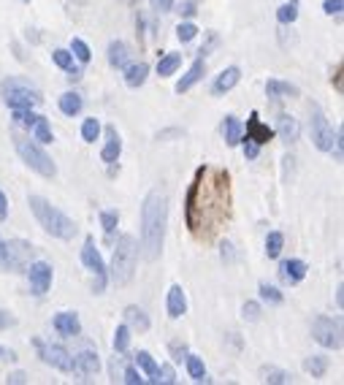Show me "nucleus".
<instances>
[{"label": "nucleus", "instance_id": "f257e3e1", "mask_svg": "<svg viewBox=\"0 0 344 385\" xmlns=\"http://www.w3.org/2000/svg\"><path fill=\"white\" fill-rule=\"evenodd\" d=\"M165 225H168V196L163 190H150L141 203V252L147 261L160 258Z\"/></svg>", "mask_w": 344, "mask_h": 385}, {"label": "nucleus", "instance_id": "f03ea898", "mask_svg": "<svg viewBox=\"0 0 344 385\" xmlns=\"http://www.w3.org/2000/svg\"><path fill=\"white\" fill-rule=\"evenodd\" d=\"M28 203H30V212L35 215L38 225H41L49 236H55V239H65V242L76 236L74 220L65 215V212H60L57 206H52L46 199H41V196H30Z\"/></svg>", "mask_w": 344, "mask_h": 385}, {"label": "nucleus", "instance_id": "7ed1b4c3", "mask_svg": "<svg viewBox=\"0 0 344 385\" xmlns=\"http://www.w3.org/2000/svg\"><path fill=\"white\" fill-rule=\"evenodd\" d=\"M135 261H138V245L131 233H122L114 245V258H111V282L128 285L135 274Z\"/></svg>", "mask_w": 344, "mask_h": 385}, {"label": "nucleus", "instance_id": "20e7f679", "mask_svg": "<svg viewBox=\"0 0 344 385\" xmlns=\"http://www.w3.org/2000/svg\"><path fill=\"white\" fill-rule=\"evenodd\" d=\"M14 147L16 152H19V157L25 160V166H30L35 174H41V177H46V179H52V177H57V166H55V160L46 155V150L38 144V141L28 139V136H19V133H14Z\"/></svg>", "mask_w": 344, "mask_h": 385}, {"label": "nucleus", "instance_id": "39448f33", "mask_svg": "<svg viewBox=\"0 0 344 385\" xmlns=\"http://www.w3.org/2000/svg\"><path fill=\"white\" fill-rule=\"evenodd\" d=\"M309 130H312V144L320 152H331L333 147V128H331L326 111L320 108V104H309Z\"/></svg>", "mask_w": 344, "mask_h": 385}, {"label": "nucleus", "instance_id": "423d86ee", "mask_svg": "<svg viewBox=\"0 0 344 385\" xmlns=\"http://www.w3.org/2000/svg\"><path fill=\"white\" fill-rule=\"evenodd\" d=\"M312 337L317 345H323L328 350H339L342 347V323L328 315H320L312 323Z\"/></svg>", "mask_w": 344, "mask_h": 385}, {"label": "nucleus", "instance_id": "0eeeda50", "mask_svg": "<svg viewBox=\"0 0 344 385\" xmlns=\"http://www.w3.org/2000/svg\"><path fill=\"white\" fill-rule=\"evenodd\" d=\"M33 345H35V350H38V355H41V361H44L46 367L60 372H76L74 355L68 353L65 347H60V345H46L41 339H33Z\"/></svg>", "mask_w": 344, "mask_h": 385}, {"label": "nucleus", "instance_id": "6e6552de", "mask_svg": "<svg viewBox=\"0 0 344 385\" xmlns=\"http://www.w3.org/2000/svg\"><path fill=\"white\" fill-rule=\"evenodd\" d=\"M33 258H35V247L30 242H25V239L6 242V269L9 272H25Z\"/></svg>", "mask_w": 344, "mask_h": 385}, {"label": "nucleus", "instance_id": "1a4fd4ad", "mask_svg": "<svg viewBox=\"0 0 344 385\" xmlns=\"http://www.w3.org/2000/svg\"><path fill=\"white\" fill-rule=\"evenodd\" d=\"M82 263L95 274V293H104L106 282H109V274H106V263H104V258H101V252H98L92 236L84 239V247H82Z\"/></svg>", "mask_w": 344, "mask_h": 385}, {"label": "nucleus", "instance_id": "9d476101", "mask_svg": "<svg viewBox=\"0 0 344 385\" xmlns=\"http://www.w3.org/2000/svg\"><path fill=\"white\" fill-rule=\"evenodd\" d=\"M28 277H30V291L35 293V296H44L49 288H52V266L46 261H30L28 263Z\"/></svg>", "mask_w": 344, "mask_h": 385}, {"label": "nucleus", "instance_id": "9b49d317", "mask_svg": "<svg viewBox=\"0 0 344 385\" xmlns=\"http://www.w3.org/2000/svg\"><path fill=\"white\" fill-rule=\"evenodd\" d=\"M55 331L60 334V337H79L82 334V320H79V315L76 312H60V315H55Z\"/></svg>", "mask_w": 344, "mask_h": 385}, {"label": "nucleus", "instance_id": "f8f14e48", "mask_svg": "<svg viewBox=\"0 0 344 385\" xmlns=\"http://www.w3.org/2000/svg\"><path fill=\"white\" fill-rule=\"evenodd\" d=\"M120 152H122L120 133H117L114 125H109V128H106V144H104V152H101V160L109 163V166H114V163L120 160Z\"/></svg>", "mask_w": 344, "mask_h": 385}, {"label": "nucleus", "instance_id": "ddd939ff", "mask_svg": "<svg viewBox=\"0 0 344 385\" xmlns=\"http://www.w3.org/2000/svg\"><path fill=\"white\" fill-rule=\"evenodd\" d=\"M3 101L9 104V108H33L44 98H41V93H33V90H11V93L3 95Z\"/></svg>", "mask_w": 344, "mask_h": 385}, {"label": "nucleus", "instance_id": "4468645a", "mask_svg": "<svg viewBox=\"0 0 344 385\" xmlns=\"http://www.w3.org/2000/svg\"><path fill=\"white\" fill-rule=\"evenodd\" d=\"M279 277L287 285H299L301 279L306 277V263L299 261V258H290V261L279 263Z\"/></svg>", "mask_w": 344, "mask_h": 385}, {"label": "nucleus", "instance_id": "2eb2a0df", "mask_svg": "<svg viewBox=\"0 0 344 385\" xmlns=\"http://www.w3.org/2000/svg\"><path fill=\"white\" fill-rule=\"evenodd\" d=\"M241 79V71L236 68V65H231V68H225L220 77L214 79V84H211V95H225L231 93L236 84H239Z\"/></svg>", "mask_w": 344, "mask_h": 385}, {"label": "nucleus", "instance_id": "dca6fc26", "mask_svg": "<svg viewBox=\"0 0 344 385\" xmlns=\"http://www.w3.org/2000/svg\"><path fill=\"white\" fill-rule=\"evenodd\" d=\"M247 139L255 141V144H269V141L274 139V130H271L269 125L260 123L257 111L250 114V123H247Z\"/></svg>", "mask_w": 344, "mask_h": 385}, {"label": "nucleus", "instance_id": "f3484780", "mask_svg": "<svg viewBox=\"0 0 344 385\" xmlns=\"http://www.w3.org/2000/svg\"><path fill=\"white\" fill-rule=\"evenodd\" d=\"M165 309H168V318L179 320L182 315L187 312V296L182 291V285H171L168 291V301H165Z\"/></svg>", "mask_w": 344, "mask_h": 385}, {"label": "nucleus", "instance_id": "a211bd4d", "mask_svg": "<svg viewBox=\"0 0 344 385\" xmlns=\"http://www.w3.org/2000/svg\"><path fill=\"white\" fill-rule=\"evenodd\" d=\"M277 133H279V139L287 141V144H293V141H299L301 136V125L296 117H290V114H279L277 117Z\"/></svg>", "mask_w": 344, "mask_h": 385}, {"label": "nucleus", "instance_id": "6ab92c4d", "mask_svg": "<svg viewBox=\"0 0 344 385\" xmlns=\"http://www.w3.org/2000/svg\"><path fill=\"white\" fill-rule=\"evenodd\" d=\"M204 71H206V60H204V57H198V60L190 65V71L177 82V93H187L190 87H195V84L204 79Z\"/></svg>", "mask_w": 344, "mask_h": 385}, {"label": "nucleus", "instance_id": "aec40b11", "mask_svg": "<svg viewBox=\"0 0 344 385\" xmlns=\"http://www.w3.org/2000/svg\"><path fill=\"white\" fill-rule=\"evenodd\" d=\"M131 57H133V52H131V47H128L125 41H111V44H109V62H111L114 68L125 71V68L131 65Z\"/></svg>", "mask_w": 344, "mask_h": 385}, {"label": "nucleus", "instance_id": "412c9836", "mask_svg": "<svg viewBox=\"0 0 344 385\" xmlns=\"http://www.w3.org/2000/svg\"><path fill=\"white\" fill-rule=\"evenodd\" d=\"M266 95L271 101H279V98H299V87L290 84V82H282V79H269L266 82Z\"/></svg>", "mask_w": 344, "mask_h": 385}, {"label": "nucleus", "instance_id": "4be33fe9", "mask_svg": "<svg viewBox=\"0 0 344 385\" xmlns=\"http://www.w3.org/2000/svg\"><path fill=\"white\" fill-rule=\"evenodd\" d=\"M74 364L76 372H82V374H98V369H101V358L95 350H79L74 355Z\"/></svg>", "mask_w": 344, "mask_h": 385}, {"label": "nucleus", "instance_id": "5701e85b", "mask_svg": "<svg viewBox=\"0 0 344 385\" xmlns=\"http://www.w3.org/2000/svg\"><path fill=\"white\" fill-rule=\"evenodd\" d=\"M147 77H150V65L147 62H131L128 68H125V84L128 87H141L144 82H147Z\"/></svg>", "mask_w": 344, "mask_h": 385}, {"label": "nucleus", "instance_id": "b1692460", "mask_svg": "<svg viewBox=\"0 0 344 385\" xmlns=\"http://www.w3.org/2000/svg\"><path fill=\"white\" fill-rule=\"evenodd\" d=\"M125 323L131 325V328H135V331H150V325H152L147 312L141 307H135V304L125 307Z\"/></svg>", "mask_w": 344, "mask_h": 385}, {"label": "nucleus", "instance_id": "393cba45", "mask_svg": "<svg viewBox=\"0 0 344 385\" xmlns=\"http://www.w3.org/2000/svg\"><path fill=\"white\" fill-rule=\"evenodd\" d=\"M223 136H225V144L228 147H236L241 144V136H244V130H241V123L233 117V114H228L223 123Z\"/></svg>", "mask_w": 344, "mask_h": 385}, {"label": "nucleus", "instance_id": "a878e982", "mask_svg": "<svg viewBox=\"0 0 344 385\" xmlns=\"http://www.w3.org/2000/svg\"><path fill=\"white\" fill-rule=\"evenodd\" d=\"M82 106H84V101H82V95L79 93L60 95V111L65 114V117H76V114L82 111Z\"/></svg>", "mask_w": 344, "mask_h": 385}, {"label": "nucleus", "instance_id": "bb28decb", "mask_svg": "<svg viewBox=\"0 0 344 385\" xmlns=\"http://www.w3.org/2000/svg\"><path fill=\"white\" fill-rule=\"evenodd\" d=\"M184 364H187V372H190V377H193L195 383H209L206 367H204V361L198 355H184Z\"/></svg>", "mask_w": 344, "mask_h": 385}, {"label": "nucleus", "instance_id": "cd10ccee", "mask_svg": "<svg viewBox=\"0 0 344 385\" xmlns=\"http://www.w3.org/2000/svg\"><path fill=\"white\" fill-rule=\"evenodd\" d=\"M11 90H33V93H38V87L33 84L30 79H25V77H11L0 84V95L11 93Z\"/></svg>", "mask_w": 344, "mask_h": 385}, {"label": "nucleus", "instance_id": "c85d7f7f", "mask_svg": "<svg viewBox=\"0 0 344 385\" xmlns=\"http://www.w3.org/2000/svg\"><path fill=\"white\" fill-rule=\"evenodd\" d=\"M304 369L309 372L312 377H326V372H328V355H312V358H306Z\"/></svg>", "mask_w": 344, "mask_h": 385}, {"label": "nucleus", "instance_id": "c756f323", "mask_svg": "<svg viewBox=\"0 0 344 385\" xmlns=\"http://www.w3.org/2000/svg\"><path fill=\"white\" fill-rule=\"evenodd\" d=\"M179 65H182V55L179 52H171V55L160 57V62H157V74H160V77H171V74H177Z\"/></svg>", "mask_w": 344, "mask_h": 385}, {"label": "nucleus", "instance_id": "7c9ffc66", "mask_svg": "<svg viewBox=\"0 0 344 385\" xmlns=\"http://www.w3.org/2000/svg\"><path fill=\"white\" fill-rule=\"evenodd\" d=\"M30 136L38 141V144H52V141H55L52 128H49V123H46V117H38V123L30 128Z\"/></svg>", "mask_w": 344, "mask_h": 385}, {"label": "nucleus", "instance_id": "2f4dec72", "mask_svg": "<svg viewBox=\"0 0 344 385\" xmlns=\"http://www.w3.org/2000/svg\"><path fill=\"white\" fill-rule=\"evenodd\" d=\"M277 19H279V25H293L299 19V0H290V3L279 6L277 9Z\"/></svg>", "mask_w": 344, "mask_h": 385}, {"label": "nucleus", "instance_id": "473e14b6", "mask_svg": "<svg viewBox=\"0 0 344 385\" xmlns=\"http://www.w3.org/2000/svg\"><path fill=\"white\" fill-rule=\"evenodd\" d=\"M260 374H263V380L271 385H284V383H290V374L284 369H277V367H263L260 369Z\"/></svg>", "mask_w": 344, "mask_h": 385}, {"label": "nucleus", "instance_id": "72a5a7b5", "mask_svg": "<svg viewBox=\"0 0 344 385\" xmlns=\"http://www.w3.org/2000/svg\"><path fill=\"white\" fill-rule=\"evenodd\" d=\"M282 247H284V236L279 231H271L269 236H266V255H269V258H279Z\"/></svg>", "mask_w": 344, "mask_h": 385}, {"label": "nucleus", "instance_id": "f704fd0d", "mask_svg": "<svg viewBox=\"0 0 344 385\" xmlns=\"http://www.w3.org/2000/svg\"><path fill=\"white\" fill-rule=\"evenodd\" d=\"M131 347V325H117V331H114V350L117 353H125Z\"/></svg>", "mask_w": 344, "mask_h": 385}, {"label": "nucleus", "instance_id": "c9c22d12", "mask_svg": "<svg viewBox=\"0 0 344 385\" xmlns=\"http://www.w3.org/2000/svg\"><path fill=\"white\" fill-rule=\"evenodd\" d=\"M11 111H14V125H22V128H33L41 117V114H33V108H11Z\"/></svg>", "mask_w": 344, "mask_h": 385}, {"label": "nucleus", "instance_id": "e433bc0d", "mask_svg": "<svg viewBox=\"0 0 344 385\" xmlns=\"http://www.w3.org/2000/svg\"><path fill=\"white\" fill-rule=\"evenodd\" d=\"M135 364L150 374V380H155V374H157V364H155V358H152L147 350H138V353H135Z\"/></svg>", "mask_w": 344, "mask_h": 385}, {"label": "nucleus", "instance_id": "4c0bfd02", "mask_svg": "<svg viewBox=\"0 0 344 385\" xmlns=\"http://www.w3.org/2000/svg\"><path fill=\"white\" fill-rule=\"evenodd\" d=\"M257 293H260V298L269 301V304H282V293L277 291L274 285H269V282H260V285H257Z\"/></svg>", "mask_w": 344, "mask_h": 385}, {"label": "nucleus", "instance_id": "58836bf2", "mask_svg": "<svg viewBox=\"0 0 344 385\" xmlns=\"http://www.w3.org/2000/svg\"><path fill=\"white\" fill-rule=\"evenodd\" d=\"M101 136V123L95 120V117H90V120H84V125H82V139L87 141V144H92V141Z\"/></svg>", "mask_w": 344, "mask_h": 385}, {"label": "nucleus", "instance_id": "ea45409f", "mask_svg": "<svg viewBox=\"0 0 344 385\" xmlns=\"http://www.w3.org/2000/svg\"><path fill=\"white\" fill-rule=\"evenodd\" d=\"M52 60H55V65H60L62 71L74 68V55H71L68 49H55V52H52Z\"/></svg>", "mask_w": 344, "mask_h": 385}, {"label": "nucleus", "instance_id": "a19ab883", "mask_svg": "<svg viewBox=\"0 0 344 385\" xmlns=\"http://www.w3.org/2000/svg\"><path fill=\"white\" fill-rule=\"evenodd\" d=\"M117 223H120L117 212H101V225H104L106 236H111V233L117 231Z\"/></svg>", "mask_w": 344, "mask_h": 385}, {"label": "nucleus", "instance_id": "79ce46f5", "mask_svg": "<svg viewBox=\"0 0 344 385\" xmlns=\"http://www.w3.org/2000/svg\"><path fill=\"white\" fill-rule=\"evenodd\" d=\"M195 35H198V28H195L193 22H182L179 28H177V38H179L182 44H187V41H193Z\"/></svg>", "mask_w": 344, "mask_h": 385}, {"label": "nucleus", "instance_id": "37998d69", "mask_svg": "<svg viewBox=\"0 0 344 385\" xmlns=\"http://www.w3.org/2000/svg\"><path fill=\"white\" fill-rule=\"evenodd\" d=\"M71 49H74L71 55H76V57H79V60H82V62H90V60H92V52H90V47H87V44H84L82 38H74V44H71Z\"/></svg>", "mask_w": 344, "mask_h": 385}, {"label": "nucleus", "instance_id": "c03bdc74", "mask_svg": "<svg viewBox=\"0 0 344 385\" xmlns=\"http://www.w3.org/2000/svg\"><path fill=\"white\" fill-rule=\"evenodd\" d=\"M241 318L250 320V323L260 320V304H257V301H247V304L241 307Z\"/></svg>", "mask_w": 344, "mask_h": 385}, {"label": "nucleus", "instance_id": "a18cd8bd", "mask_svg": "<svg viewBox=\"0 0 344 385\" xmlns=\"http://www.w3.org/2000/svg\"><path fill=\"white\" fill-rule=\"evenodd\" d=\"M152 383L174 385V383H177V377H174V369H171L168 364H165V367H160V369H157V374H155V380H152Z\"/></svg>", "mask_w": 344, "mask_h": 385}, {"label": "nucleus", "instance_id": "49530a36", "mask_svg": "<svg viewBox=\"0 0 344 385\" xmlns=\"http://www.w3.org/2000/svg\"><path fill=\"white\" fill-rule=\"evenodd\" d=\"M220 258H223L228 266L236 263V252H233V245H231V242H223V245H220Z\"/></svg>", "mask_w": 344, "mask_h": 385}, {"label": "nucleus", "instance_id": "de8ad7c7", "mask_svg": "<svg viewBox=\"0 0 344 385\" xmlns=\"http://www.w3.org/2000/svg\"><path fill=\"white\" fill-rule=\"evenodd\" d=\"M122 380H125V383H131V385H141V383H144V377H141V374H138L133 367H125V372H122Z\"/></svg>", "mask_w": 344, "mask_h": 385}, {"label": "nucleus", "instance_id": "09e8293b", "mask_svg": "<svg viewBox=\"0 0 344 385\" xmlns=\"http://www.w3.org/2000/svg\"><path fill=\"white\" fill-rule=\"evenodd\" d=\"M342 9H344V0H326V3H323V11L328 16L342 14Z\"/></svg>", "mask_w": 344, "mask_h": 385}, {"label": "nucleus", "instance_id": "8fccbe9b", "mask_svg": "<svg viewBox=\"0 0 344 385\" xmlns=\"http://www.w3.org/2000/svg\"><path fill=\"white\" fill-rule=\"evenodd\" d=\"M241 141H244V155H247V160H255V157H257V152H260V144L244 139V136H241Z\"/></svg>", "mask_w": 344, "mask_h": 385}, {"label": "nucleus", "instance_id": "3c124183", "mask_svg": "<svg viewBox=\"0 0 344 385\" xmlns=\"http://www.w3.org/2000/svg\"><path fill=\"white\" fill-rule=\"evenodd\" d=\"M150 3L157 14H165V11H171V9H174V0H150Z\"/></svg>", "mask_w": 344, "mask_h": 385}, {"label": "nucleus", "instance_id": "603ef678", "mask_svg": "<svg viewBox=\"0 0 344 385\" xmlns=\"http://www.w3.org/2000/svg\"><path fill=\"white\" fill-rule=\"evenodd\" d=\"M11 325H16V318L9 315L6 309H0V331H3V328H11Z\"/></svg>", "mask_w": 344, "mask_h": 385}, {"label": "nucleus", "instance_id": "864d4df0", "mask_svg": "<svg viewBox=\"0 0 344 385\" xmlns=\"http://www.w3.org/2000/svg\"><path fill=\"white\" fill-rule=\"evenodd\" d=\"M195 11H198L195 0H184V3L179 6V14H182V16H195Z\"/></svg>", "mask_w": 344, "mask_h": 385}, {"label": "nucleus", "instance_id": "5fc2aeb1", "mask_svg": "<svg viewBox=\"0 0 344 385\" xmlns=\"http://www.w3.org/2000/svg\"><path fill=\"white\" fill-rule=\"evenodd\" d=\"M9 217V201H6V193L0 190V220H6Z\"/></svg>", "mask_w": 344, "mask_h": 385}, {"label": "nucleus", "instance_id": "6e6d98bb", "mask_svg": "<svg viewBox=\"0 0 344 385\" xmlns=\"http://www.w3.org/2000/svg\"><path fill=\"white\" fill-rule=\"evenodd\" d=\"M0 272H9L6 269V242L0 239Z\"/></svg>", "mask_w": 344, "mask_h": 385}, {"label": "nucleus", "instance_id": "4d7b16f0", "mask_svg": "<svg viewBox=\"0 0 344 385\" xmlns=\"http://www.w3.org/2000/svg\"><path fill=\"white\" fill-rule=\"evenodd\" d=\"M6 358H9V361H16V353L9 350V347H0V361H6Z\"/></svg>", "mask_w": 344, "mask_h": 385}, {"label": "nucleus", "instance_id": "13d9d810", "mask_svg": "<svg viewBox=\"0 0 344 385\" xmlns=\"http://www.w3.org/2000/svg\"><path fill=\"white\" fill-rule=\"evenodd\" d=\"M28 377H25V372H14L11 377H9V383H25Z\"/></svg>", "mask_w": 344, "mask_h": 385}, {"label": "nucleus", "instance_id": "bf43d9fd", "mask_svg": "<svg viewBox=\"0 0 344 385\" xmlns=\"http://www.w3.org/2000/svg\"><path fill=\"white\" fill-rule=\"evenodd\" d=\"M68 79H71V82H79V79H82V68H68Z\"/></svg>", "mask_w": 344, "mask_h": 385}, {"label": "nucleus", "instance_id": "052dcab7", "mask_svg": "<svg viewBox=\"0 0 344 385\" xmlns=\"http://www.w3.org/2000/svg\"><path fill=\"white\" fill-rule=\"evenodd\" d=\"M336 90H339V93H342V65H339V68H336Z\"/></svg>", "mask_w": 344, "mask_h": 385}, {"label": "nucleus", "instance_id": "680f3d73", "mask_svg": "<svg viewBox=\"0 0 344 385\" xmlns=\"http://www.w3.org/2000/svg\"><path fill=\"white\" fill-rule=\"evenodd\" d=\"M128 3H135V0H128Z\"/></svg>", "mask_w": 344, "mask_h": 385}]
</instances>
